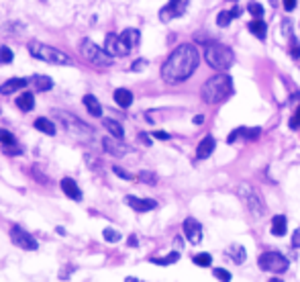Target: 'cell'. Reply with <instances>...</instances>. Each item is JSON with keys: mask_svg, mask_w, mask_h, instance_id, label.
Returning <instances> with one entry per match:
<instances>
[{"mask_svg": "<svg viewBox=\"0 0 300 282\" xmlns=\"http://www.w3.org/2000/svg\"><path fill=\"white\" fill-rule=\"evenodd\" d=\"M198 62H200L198 49L190 43H184L171 51L170 58L164 62V65H161V78L168 84H180L184 80H188L196 72Z\"/></svg>", "mask_w": 300, "mask_h": 282, "instance_id": "1", "label": "cell"}, {"mask_svg": "<svg viewBox=\"0 0 300 282\" xmlns=\"http://www.w3.org/2000/svg\"><path fill=\"white\" fill-rule=\"evenodd\" d=\"M233 94V78L229 74H216L204 82L200 96L206 105H218Z\"/></svg>", "mask_w": 300, "mask_h": 282, "instance_id": "2", "label": "cell"}, {"mask_svg": "<svg viewBox=\"0 0 300 282\" xmlns=\"http://www.w3.org/2000/svg\"><path fill=\"white\" fill-rule=\"evenodd\" d=\"M204 60H206V64L213 67V70L225 72V70H229V67L233 65L235 55H233V51L227 47V45L211 41V43L204 45Z\"/></svg>", "mask_w": 300, "mask_h": 282, "instance_id": "3", "label": "cell"}, {"mask_svg": "<svg viewBox=\"0 0 300 282\" xmlns=\"http://www.w3.org/2000/svg\"><path fill=\"white\" fill-rule=\"evenodd\" d=\"M53 115L62 121V125L67 129V133L74 135L76 139L80 141H92L94 139V129H92L88 123H84L82 119L74 117L72 112H65V110H53Z\"/></svg>", "mask_w": 300, "mask_h": 282, "instance_id": "4", "label": "cell"}, {"mask_svg": "<svg viewBox=\"0 0 300 282\" xmlns=\"http://www.w3.org/2000/svg\"><path fill=\"white\" fill-rule=\"evenodd\" d=\"M29 53L35 60H41L45 64H53V65H67V64H72V60L67 58L64 51L51 47V45H45L41 41H31L29 43Z\"/></svg>", "mask_w": 300, "mask_h": 282, "instance_id": "5", "label": "cell"}, {"mask_svg": "<svg viewBox=\"0 0 300 282\" xmlns=\"http://www.w3.org/2000/svg\"><path fill=\"white\" fill-rule=\"evenodd\" d=\"M80 53H82V58L88 64L96 65V67H108V65H112V55L107 49L98 47V45L92 39H84L82 43H80Z\"/></svg>", "mask_w": 300, "mask_h": 282, "instance_id": "6", "label": "cell"}, {"mask_svg": "<svg viewBox=\"0 0 300 282\" xmlns=\"http://www.w3.org/2000/svg\"><path fill=\"white\" fill-rule=\"evenodd\" d=\"M237 195H239L241 200H243V205L247 207V211L251 213V215L261 217L263 213H265V202H263L261 195L257 193V188H253L251 184L243 182V184H239Z\"/></svg>", "mask_w": 300, "mask_h": 282, "instance_id": "7", "label": "cell"}, {"mask_svg": "<svg viewBox=\"0 0 300 282\" xmlns=\"http://www.w3.org/2000/svg\"><path fill=\"white\" fill-rule=\"evenodd\" d=\"M259 268L263 270V272H274V274H282L288 270V266H290V262H288V258L282 256L280 252H265L259 256L257 260Z\"/></svg>", "mask_w": 300, "mask_h": 282, "instance_id": "8", "label": "cell"}, {"mask_svg": "<svg viewBox=\"0 0 300 282\" xmlns=\"http://www.w3.org/2000/svg\"><path fill=\"white\" fill-rule=\"evenodd\" d=\"M10 239H13V243L17 247H21V250H31L33 252V250H37L39 247L37 239L33 238L29 231L22 229L21 225H13V227H10Z\"/></svg>", "mask_w": 300, "mask_h": 282, "instance_id": "9", "label": "cell"}, {"mask_svg": "<svg viewBox=\"0 0 300 282\" xmlns=\"http://www.w3.org/2000/svg\"><path fill=\"white\" fill-rule=\"evenodd\" d=\"M186 8H188V0H170V2L159 10V19L164 22H168L171 19H178L186 13Z\"/></svg>", "mask_w": 300, "mask_h": 282, "instance_id": "10", "label": "cell"}, {"mask_svg": "<svg viewBox=\"0 0 300 282\" xmlns=\"http://www.w3.org/2000/svg\"><path fill=\"white\" fill-rule=\"evenodd\" d=\"M105 49L112 55V58H123V55H127V53L131 51L123 43L121 35H114V33H108V35H107V39H105Z\"/></svg>", "mask_w": 300, "mask_h": 282, "instance_id": "11", "label": "cell"}, {"mask_svg": "<svg viewBox=\"0 0 300 282\" xmlns=\"http://www.w3.org/2000/svg\"><path fill=\"white\" fill-rule=\"evenodd\" d=\"M182 227H184V235H186V239L190 243H200V239H202V225L198 221L188 217L186 221H184Z\"/></svg>", "mask_w": 300, "mask_h": 282, "instance_id": "12", "label": "cell"}, {"mask_svg": "<svg viewBox=\"0 0 300 282\" xmlns=\"http://www.w3.org/2000/svg\"><path fill=\"white\" fill-rule=\"evenodd\" d=\"M102 145H105V150H107L110 155H117V157H121V155H125V153L131 152V150L127 148V145H125L121 139H117V137H105V139H102Z\"/></svg>", "mask_w": 300, "mask_h": 282, "instance_id": "13", "label": "cell"}, {"mask_svg": "<svg viewBox=\"0 0 300 282\" xmlns=\"http://www.w3.org/2000/svg\"><path fill=\"white\" fill-rule=\"evenodd\" d=\"M125 202H127V205H129L133 211H137V213H147V211H151V209H155V207H157V202H155V200H151V198L127 196V198H125Z\"/></svg>", "mask_w": 300, "mask_h": 282, "instance_id": "14", "label": "cell"}, {"mask_svg": "<svg viewBox=\"0 0 300 282\" xmlns=\"http://www.w3.org/2000/svg\"><path fill=\"white\" fill-rule=\"evenodd\" d=\"M214 145H216V141H214L213 135H206V137L198 143V148H196V157H198V160H206V157L214 152Z\"/></svg>", "mask_w": 300, "mask_h": 282, "instance_id": "15", "label": "cell"}, {"mask_svg": "<svg viewBox=\"0 0 300 282\" xmlns=\"http://www.w3.org/2000/svg\"><path fill=\"white\" fill-rule=\"evenodd\" d=\"M29 86V80L27 78H10V80H6L2 86H0V94H13L17 92V90Z\"/></svg>", "mask_w": 300, "mask_h": 282, "instance_id": "16", "label": "cell"}, {"mask_svg": "<svg viewBox=\"0 0 300 282\" xmlns=\"http://www.w3.org/2000/svg\"><path fill=\"white\" fill-rule=\"evenodd\" d=\"M62 190H64V193L70 196L72 200H82V190L78 188V184L74 182L72 178H64V180H62Z\"/></svg>", "mask_w": 300, "mask_h": 282, "instance_id": "17", "label": "cell"}, {"mask_svg": "<svg viewBox=\"0 0 300 282\" xmlns=\"http://www.w3.org/2000/svg\"><path fill=\"white\" fill-rule=\"evenodd\" d=\"M114 103L123 108H129L133 105V92L127 88H117L114 90Z\"/></svg>", "mask_w": 300, "mask_h": 282, "instance_id": "18", "label": "cell"}, {"mask_svg": "<svg viewBox=\"0 0 300 282\" xmlns=\"http://www.w3.org/2000/svg\"><path fill=\"white\" fill-rule=\"evenodd\" d=\"M229 258H231V262H235L237 266H241L245 262V250H243V245H239V243H233L231 247H227V252H225Z\"/></svg>", "mask_w": 300, "mask_h": 282, "instance_id": "19", "label": "cell"}, {"mask_svg": "<svg viewBox=\"0 0 300 282\" xmlns=\"http://www.w3.org/2000/svg\"><path fill=\"white\" fill-rule=\"evenodd\" d=\"M288 231V221L284 215H276L272 219V235H276V238H282V235H286Z\"/></svg>", "mask_w": 300, "mask_h": 282, "instance_id": "20", "label": "cell"}, {"mask_svg": "<svg viewBox=\"0 0 300 282\" xmlns=\"http://www.w3.org/2000/svg\"><path fill=\"white\" fill-rule=\"evenodd\" d=\"M102 125H105V129L112 135V137H117V139H123L125 137V129L119 121H114V119H105L102 121Z\"/></svg>", "mask_w": 300, "mask_h": 282, "instance_id": "21", "label": "cell"}, {"mask_svg": "<svg viewBox=\"0 0 300 282\" xmlns=\"http://www.w3.org/2000/svg\"><path fill=\"white\" fill-rule=\"evenodd\" d=\"M31 86H35V90H39V92H45V90H51L53 88V80L49 76H33L29 80Z\"/></svg>", "mask_w": 300, "mask_h": 282, "instance_id": "22", "label": "cell"}, {"mask_svg": "<svg viewBox=\"0 0 300 282\" xmlns=\"http://www.w3.org/2000/svg\"><path fill=\"white\" fill-rule=\"evenodd\" d=\"M84 107L88 108V112H90L92 117H102V107H100V103H98L96 96L86 94V96H84Z\"/></svg>", "mask_w": 300, "mask_h": 282, "instance_id": "23", "label": "cell"}, {"mask_svg": "<svg viewBox=\"0 0 300 282\" xmlns=\"http://www.w3.org/2000/svg\"><path fill=\"white\" fill-rule=\"evenodd\" d=\"M121 39H123V43L127 45V47L133 49L135 45L139 43V31H137V29H125L121 33Z\"/></svg>", "mask_w": 300, "mask_h": 282, "instance_id": "24", "label": "cell"}, {"mask_svg": "<svg viewBox=\"0 0 300 282\" xmlns=\"http://www.w3.org/2000/svg\"><path fill=\"white\" fill-rule=\"evenodd\" d=\"M17 107H19L21 110H25V112L33 110V107H35V96H33V92H22V94L17 98Z\"/></svg>", "mask_w": 300, "mask_h": 282, "instance_id": "25", "label": "cell"}, {"mask_svg": "<svg viewBox=\"0 0 300 282\" xmlns=\"http://www.w3.org/2000/svg\"><path fill=\"white\" fill-rule=\"evenodd\" d=\"M249 31H251L257 39H265V35H268V25H265V21L256 19V21L249 22Z\"/></svg>", "mask_w": 300, "mask_h": 282, "instance_id": "26", "label": "cell"}, {"mask_svg": "<svg viewBox=\"0 0 300 282\" xmlns=\"http://www.w3.org/2000/svg\"><path fill=\"white\" fill-rule=\"evenodd\" d=\"M35 129L41 131V133H45V135H55V133H57L55 125H53L49 119H45V117H41V119L35 121Z\"/></svg>", "mask_w": 300, "mask_h": 282, "instance_id": "27", "label": "cell"}, {"mask_svg": "<svg viewBox=\"0 0 300 282\" xmlns=\"http://www.w3.org/2000/svg\"><path fill=\"white\" fill-rule=\"evenodd\" d=\"M180 260V254L178 252H171L170 256H166V258H151V264H157V266H171V264H176Z\"/></svg>", "mask_w": 300, "mask_h": 282, "instance_id": "28", "label": "cell"}, {"mask_svg": "<svg viewBox=\"0 0 300 282\" xmlns=\"http://www.w3.org/2000/svg\"><path fill=\"white\" fill-rule=\"evenodd\" d=\"M235 19V15L231 13V10H221V13L216 15V25L218 27H229V22Z\"/></svg>", "mask_w": 300, "mask_h": 282, "instance_id": "29", "label": "cell"}, {"mask_svg": "<svg viewBox=\"0 0 300 282\" xmlns=\"http://www.w3.org/2000/svg\"><path fill=\"white\" fill-rule=\"evenodd\" d=\"M192 262H194L196 266H202V268H209V266L213 264V258H211V254H196V256L192 258Z\"/></svg>", "mask_w": 300, "mask_h": 282, "instance_id": "30", "label": "cell"}, {"mask_svg": "<svg viewBox=\"0 0 300 282\" xmlns=\"http://www.w3.org/2000/svg\"><path fill=\"white\" fill-rule=\"evenodd\" d=\"M13 58H15L13 49L6 47V45H2V47H0V64H10V62H13Z\"/></svg>", "mask_w": 300, "mask_h": 282, "instance_id": "31", "label": "cell"}, {"mask_svg": "<svg viewBox=\"0 0 300 282\" xmlns=\"http://www.w3.org/2000/svg\"><path fill=\"white\" fill-rule=\"evenodd\" d=\"M214 278L218 280V282H231V274H229V270H225V268H214Z\"/></svg>", "mask_w": 300, "mask_h": 282, "instance_id": "32", "label": "cell"}, {"mask_svg": "<svg viewBox=\"0 0 300 282\" xmlns=\"http://www.w3.org/2000/svg\"><path fill=\"white\" fill-rule=\"evenodd\" d=\"M0 143L2 145H15V135L8 133L6 129H0Z\"/></svg>", "mask_w": 300, "mask_h": 282, "instance_id": "33", "label": "cell"}, {"mask_svg": "<svg viewBox=\"0 0 300 282\" xmlns=\"http://www.w3.org/2000/svg\"><path fill=\"white\" fill-rule=\"evenodd\" d=\"M247 10H249V13H251L253 17H256V19H259V17L263 15V6H261L259 2H249Z\"/></svg>", "mask_w": 300, "mask_h": 282, "instance_id": "34", "label": "cell"}, {"mask_svg": "<svg viewBox=\"0 0 300 282\" xmlns=\"http://www.w3.org/2000/svg\"><path fill=\"white\" fill-rule=\"evenodd\" d=\"M102 238H105L107 241H119L121 239V233L114 231V229H105V231H102Z\"/></svg>", "mask_w": 300, "mask_h": 282, "instance_id": "35", "label": "cell"}, {"mask_svg": "<svg viewBox=\"0 0 300 282\" xmlns=\"http://www.w3.org/2000/svg\"><path fill=\"white\" fill-rule=\"evenodd\" d=\"M241 135H245V127H239V129H235V131H231L229 137H227V141H229V143H235V141L241 137Z\"/></svg>", "mask_w": 300, "mask_h": 282, "instance_id": "36", "label": "cell"}, {"mask_svg": "<svg viewBox=\"0 0 300 282\" xmlns=\"http://www.w3.org/2000/svg\"><path fill=\"white\" fill-rule=\"evenodd\" d=\"M139 178L143 180V182H147V184H155V182H157V176H155L153 172H141Z\"/></svg>", "mask_w": 300, "mask_h": 282, "instance_id": "37", "label": "cell"}, {"mask_svg": "<svg viewBox=\"0 0 300 282\" xmlns=\"http://www.w3.org/2000/svg\"><path fill=\"white\" fill-rule=\"evenodd\" d=\"M259 133H261V129H259V127L245 129V135H243V137H245V139H257V137H259Z\"/></svg>", "mask_w": 300, "mask_h": 282, "instance_id": "38", "label": "cell"}, {"mask_svg": "<svg viewBox=\"0 0 300 282\" xmlns=\"http://www.w3.org/2000/svg\"><path fill=\"white\" fill-rule=\"evenodd\" d=\"M112 172L117 174V176H121V178H125V180H131V178H133L129 172H125L123 168H119V166H114V168H112Z\"/></svg>", "mask_w": 300, "mask_h": 282, "instance_id": "39", "label": "cell"}, {"mask_svg": "<svg viewBox=\"0 0 300 282\" xmlns=\"http://www.w3.org/2000/svg\"><path fill=\"white\" fill-rule=\"evenodd\" d=\"M290 127H292V129L300 127V107H298V110H296V115H294V117H292V121H290Z\"/></svg>", "mask_w": 300, "mask_h": 282, "instance_id": "40", "label": "cell"}, {"mask_svg": "<svg viewBox=\"0 0 300 282\" xmlns=\"http://www.w3.org/2000/svg\"><path fill=\"white\" fill-rule=\"evenodd\" d=\"M282 4H284V8L290 13V10H294L296 8V0H282Z\"/></svg>", "mask_w": 300, "mask_h": 282, "instance_id": "41", "label": "cell"}, {"mask_svg": "<svg viewBox=\"0 0 300 282\" xmlns=\"http://www.w3.org/2000/svg\"><path fill=\"white\" fill-rule=\"evenodd\" d=\"M145 65H147V62H145V60H137V62L133 64V67H131V70H133V72H139L141 67H145Z\"/></svg>", "mask_w": 300, "mask_h": 282, "instance_id": "42", "label": "cell"}, {"mask_svg": "<svg viewBox=\"0 0 300 282\" xmlns=\"http://www.w3.org/2000/svg\"><path fill=\"white\" fill-rule=\"evenodd\" d=\"M292 245L294 247H300V227L294 231V235H292Z\"/></svg>", "mask_w": 300, "mask_h": 282, "instance_id": "43", "label": "cell"}, {"mask_svg": "<svg viewBox=\"0 0 300 282\" xmlns=\"http://www.w3.org/2000/svg\"><path fill=\"white\" fill-rule=\"evenodd\" d=\"M153 137H155V139H161V141H166V139H170V135H168L166 131H155Z\"/></svg>", "mask_w": 300, "mask_h": 282, "instance_id": "44", "label": "cell"}, {"mask_svg": "<svg viewBox=\"0 0 300 282\" xmlns=\"http://www.w3.org/2000/svg\"><path fill=\"white\" fill-rule=\"evenodd\" d=\"M290 55H292V58L296 60V58H300V45H292V49H290Z\"/></svg>", "mask_w": 300, "mask_h": 282, "instance_id": "45", "label": "cell"}, {"mask_svg": "<svg viewBox=\"0 0 300 282\" xmlns=\"http://www.w3.org/2000/svg\"><path fill=\"white\" fill-rule=\"evenodd\" d=\"M139 139H141V141H143L145 145H151V139H149V137H147V135H145V133H141V135H139Z\"/></svg>", "mask_w": 300, "mask_h": 282, "instance_id": "46", "label": "cell"}, {"mask_svg": "<svg viewBox=\"0 0 300 282\" xmlns=\"http://www.w3.org/2000/svg\"><path fill=\"white\" fill-rule=\"evenodd\" d=\"M202 123H204V117L202 115H196L194 117V125H202Z\"/></svg>", "mask_w": 300, "mask_h": 282, "instance_id": "47", "label": "cell"}, {"mask_svg": "<svg viewBox=\"0 0 300 282\" xmlns=\"http://www.w3.org/2000/svg\"><path fill=\"white\" fill-rule=\"evenodd\" d=\"M129 245H133V247L137 245V238H135V235H131V238H129Z\"/></svg>", "mask_w": 300, "mask_h": 282, "instance_id": "48", "label": "cell"}, {"mask_svg": "<svg viewBox=\"0 0 300 282\" xmlns=\"http://www.w3.org/2000/svg\"><path fill=\"white\" fill-rule=\"evenodd\" d=\"M270 2H272V6H280V4H282V0H270Z\"/></svg>", "mask_w": 300, "mask_h": 282, "instance_id": "49", "label": "cell"}, {"mask_svg": "<svg viewBox=\"0 0 300 282\" xmlns=\"http://www.w3.org/2000/svg\"><path fill=\"white\" fill-rule=\"evenodd\" d=\"M268 282H282V280H280V278H270Z\"/></svg>", "mask_w": 300, "mask_h": 282, "instance_id": "50", "label": "cell"}]
</instances>
